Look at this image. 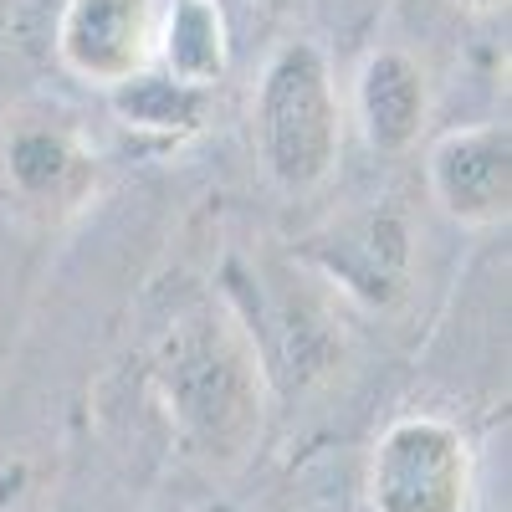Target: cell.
I'll use <instances>...</instances> for the list:
<instances>
[{
  "label": "cell",
  "instance_id": "obj_1",
  "mask_svg": "<svg viewBox=\"0 0 512 512\" xmlns=\"http://www.w3.org/2000/svg\"><path fill=\"white\" fill-rule=\"evenodd\" d=\"M338 98L333 72L318 47L292 41L282 47L256 93V144L272 169V180L287 190H313L328 180L338 159Z\"/></svg>",
  "mask_w": 512,
  "mask_h": 512
},
{
  "label": "cell",
  "instance_id": "obj_2",
  "mask_svg": "<svg viewBox=\"0 0 512 512\" xmlns=\"http://www.w3.org/2000/svg\"><path fill=\"white\" fill-rule=\"evenodd\" d=\"M164 390L175 420L205 456H236L256 431V384L221 323H185L164 344Z\"/></svg>",
  "mask_w": 512,
  "mask_h": 512
},
{
  "label": "cell",
  "instance_id": "obj_3",
  "mask_svg": "<svg viewBox=\"0 0 512 512\" xmlns=\"http://www.w3.org/2000/svg\"><path fill=\"white\" fill-rule=\"evenodd\" d=\"M374 512H466L472 507V451L461 431L431 415L395 420L369 461Z\"/></svg>",
  "mask_w": 512,
  "mask_h": 512
},
{
  "label": "cell",
  "instance_id": "obj_4",
  "mask_svg": "<svg viewBox=\"0 0 512 512\" xmlns=\"http://www.w3.org/2000/svg\"><path fill=\"white\" fill-rule=\"evenodd\" d=\"M98 190V159L62 118H11L0 134V200L16 216L62 221Z\"/></svg>",
  "mask_w": 512,
  "mask_h": 512
},
{
  "label": "cell",
  "instance_id": "obj_5",
  "mask_svg": "<svg viewBox=\"0 0 512 512\" xmlns=\"http://www.w3.org/2000/svg\"><path fill=\"white\" fill-rule=\"evenodd\" d=\"M154 0H67L57 21V57L93 88H123L154 67Z\"/></svg>",
  "mask_w": 512,
  "mask_h": 512
},
{
  "label": "cell",
  "instance_id": "obj_6",
  "mask_svg": "<svg viewBox=\"0 0 512 512\" xmlns=\"http://www.w3.org/2000/svg\"><path fill=\"white\" fill-rule=\"evenodd\" d=\"M431 195L461 226H497L512 205V139L507 123L456 128L431 149Z\"/></svg>",
  "mask_w": 512,
  "mask_h": 512
},
{
  "label": "cell",
  "instance_id": "obj_7",
  "mask_svg": "<svg viewBox=\"0 0 512 512\" xmlns=\"http://www.w3.org/2000/svg\"><path fill=\"white\" fill-rule=\"evenodd\" d=\"M354 108L364 123V139L379 154L410 149L425 128V108H431V98H425V72L405 52H374L359 72Z\"/></svg>",
  "mask_w": 512,
  "mask_h": 512
},
{
  "label": "cell",
  "instance_id": "obj_8",
  "mask_svg": "<svg viewBox=\"0 0 512 512\" xmlns=\"http://www.w3.org/2000/svg\"><path fill=\"white\" fill-rule=\"evenodd\" d=\"M154 62L164 67L169 82L195 93H210L226 77L231 47H226V16L216 0H175L159 11V36H154Z\"/></svg>",
  "mask_w": 512,
  "mask_h": 512
},
{
  "label": "cell",
  "instance_id": "obj_9",
  "mask_svg": "<svg viewBox=\"0 0 512 512\" xmlns=\"http://www.w3.org/2000/svg\"><path fill=\"white\" fill-rule=\"evenodd\" d=\"M113 113L128 128H149V134H195L210 118V93L180 88L164 72H139L113 88Z\"/></svg>",
  "mask_w": 512,
  "mask_h": 512
},
{
  "label": "cell",
  "instance_id": "obj_10",
  "mask_svg": "<svg viewBox=\"0 0 512 512\" xmlns=\"http://www.w3.org/2000/svg\"><path fill=\"white\" fill-rule=\"evenodd\" d=\"M461 6H472V11H497V6H507V0H461Z\"/></svg>",
  "mask_w": 512,
  "mask_h": 512
}]
</instances>
